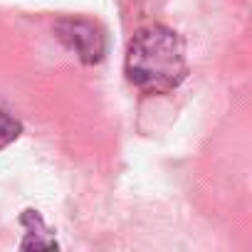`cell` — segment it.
<instances>
[{
	"label": "cell",
	"instance_id": "1",
	"mask_svg": "<svg viewBox=\"0 0 252 252\" xmlns=\"http://www.w3.org/2000/svg\"><path fill=\"white\" fill-rule=\"evenodd\" d=\"M188 74L186 45L166 25L139 30L126 52V77L144 94H168Z\"/></svg>",
	"mask_w": 252,
	"mask_h": 252
},
{
	"label": "cell",
	"instance_id": "2",
	"mask_svg": "<svg viewBox=\"0 0 252 252\" xmlns=\"http://www.w3.org/2000/svg\"><path fill=\"white\" fill-rule=\"evenodd\" d=\"M55 32H57L60 42L67 50H72L79 57V62H84V64H96L106 52V37H104L101 28L89 20H79V18L60 20L55 25Z\"/></svg>",
	"mask_w": 252,
	"mask_h": 252
},
{
	"label": "cell",
	"instance_id": "3",
	"mask_svg": "<svg viewBox=\"0 0 252 252\" xmlns=\"http://www.w3.org/2000/svg\"><path fill=\"white\" fill-rule=\"evenodd\" d=\"M20 136V121L0 106V149H5L8 144H13L15 139Z\"/></svg>",
	"mask_w": 252,
	"mask_h": 252
}]
</instances>
